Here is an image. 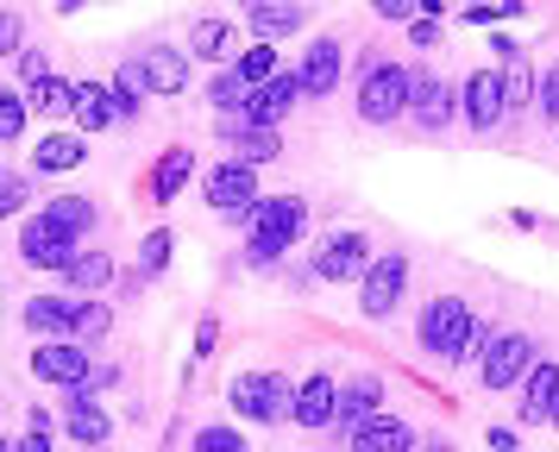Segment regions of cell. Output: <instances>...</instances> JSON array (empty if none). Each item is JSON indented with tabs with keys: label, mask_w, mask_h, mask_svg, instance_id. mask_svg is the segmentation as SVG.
Masks as SVG:
<instances>
[{
	"label": "cell",
	"mask_w": 559,
	"mask_h": 452,
	"mask_svg": "<svg viewBox=\"0 0 559 452\" xmlns=\"http://www.w3.org/2000/svg\"><path fill=\"white\" fill-rule=\"evenodd\" d=\"M459 114H465V126L472 132H497L503 126V75L497 70H472L465 75V88H459Z\"/></svg>",
	"instance_id": "30bf717a"
},
{
	"label": "cell",
	"mask_w": 559,
	"mask_h": 452,
	"mask_svg": "<svg viewBox=\"0 0 559 452\" xmlns=\"http://www.w3.org/2000/svg\"><path fill=\"white\" fill-rule=\"evenodd\" d=\"M45 221H51L57 233H70V239L82 246V233L95 226V207H88L82 195H51V201H45Z\"/></svg>",
	"instance_id": "83f0119b"
},
{
	"label": "cell",
	"mask_w": 559,
	"mask_h": 452,
	"mask_svg": "<svg viewBox=\"0 0 559 452\" xmlns=\"http://www.w3.org/2000/svg\"><path fill=\"white\" fill-rule=\"evenodd\" d=\"M515 13H522V0H472L459 20L465 25H497V20H515Z\"/></svg>",
	"instance_id": "e575fe53"
},
{
	"label": "cell",
	"mask_w": 559,
	"mask_h": 452,
	"mask_svg": "<svg viewBox=\"0 0 559 452\" xmlns=\"http://www.w3.org/2000/svg\"><path fill=\"white\" fill-rule=\"evenodd\" d=\"M207 100H214L221 114H239V107H246V82H239V70L214 75V82H207Z\"/></svg>",
	"instance_id": "836d02e7"
},
{
	"label": "cell",
	"mask_w": 559,
	"mask_h": 452,
	"mask_svg": "<svg viewBox=\"0 0 559 452\" xmlns=\"http://www.w3.org/2000/svg\"><path fill=\"white\" fill-rule=\"evenodd\" d=\"M195 452H252L246 447V433H233V427H202V433H195Z\"/></svg>",
	"instance_id": "8d00e7d4"
},
{
	"label": "cell",
	"mask_w": 559,
	"mask_h": 452,
	"mask_svg": "<svg viewBox=\"0 0 559 452\" xmlns=\"http://www.w3.org/2000/svg\"><path fill=\"white\" fill-rule=\"evenodd\" d=\"M221 139L233 145V164H252V170L283 151L277 126H252V120H239V114H221Z\"/></svg>",
	"instance_id": "9a60e30c"
},
{
	"label": "cell",
	"mask_w": 559,
	"mask_h": 452,
	"mask_svg": "<svg viewBox=\"0 0 559 452\" xmlns=\"http://www.w3.org/2000/svg\"><path fill=\"white\" fill-rule=\"evenodd\" d=\"M189 50H195V57H207V63H227V57H233V25L214 20V13H207V20H195V25H189Z\"/></svg>",
	"instance_id": "4316f807"
},
{
	"label": "cell",
	"mask_w": 559,
	"mask_h": 452,
	"mask_svg": "<svg viewBox=\"0 0 559 452\" xmlns=\"http://www.w3.org/2000/svg\"><path fill=\"white\" fill-rule=\"evenodd\" d=\"M371 415H383V377H353V383H340V402H333V427H365Z\"/></svg>",
	"instance_id": "e0dca14e"
},
{
	"label": "cell",
	"mask_w": 559,
	"mask_h": 452,
	"mask_svg": "<svg viewBox=\"0 0 559 452\" xmlns=\"http://www.w3.org/2000/svg\"><path fill=\"white\" fill-rule=\"evenodd\" d=\"M139 75H145V88H152V95H182V88H189V57L170 50V45H157V50L139 57Z\"/></svg>",
	"instance_id": "44dd1931"
},
{
	"label": "cell",
	"mask_w": 559,
	"mask_h": 452,
	"mask_svg": "<svg viewBox=\"0 0 559 452\" xmlns=\"http://www.w3.org/2000/svg\"><path fill=\"white\" fill-rule=\"evenodd\" d=\"M547 427H559V396H554V415H547Z\"/></svg>",
	"instance_id": "f907efd6"
},
{
	"label": "cell",
	"mask_w": 559,
	"mask_h": 452,
	"mask_svg": "<svg viewBox=\"0 0 559 452\" xmlns=\"http://www.w3.org/2000/svg\"><path fill=\"white\" fill-rule=\"evenodd\" d=\"M371 239L365 233H328L321 251H314V276H328V283H353V276L371 271Z\"/></svg>",
	"instance_id": "ba28073f"
},
{
	"label": "cell",
	"mask_w": 559,
	"mask_h": 452,
	"mask_svg": "<svg viewBox=\"0 0 559 452\" xmlns=\"http://www.w3.org/2000/svg\"><path fill=\"white\" fill-rule=\"evenodd\" d=\"M271 75H277V45H252V50H239V82H246V88L271 82Z\"/></svg>",
	"instance_id": "d6a6232c"
},
{
	"label": "cell",
	"mask_w": 559,
	"mask_h": 452,
	"mask_svg": "<svg viewBox=\"0 0 559 452\" xmlns=\"http://www.w3.org/2000/svg\"><path fill=\"white\" fill-rule=\"evenodd\" d=\"M76 251H82L76 239H70V233H57L45 214H32V221L20 226V258H26L32 271H63Z\"/></svg>",
	"instance_id": "8fae6325"
},
{
	"label": "cell",
	"mask_w": 559,
	"mask_h": 452,
	"mask_svg": "<svg viewBox=\"0 0 559 452\" xmlns=\"http://www.w3.org/2000/svg\"><path fill=\"white\" fill-rule=\"evenodd\" d=\"M340 70H346L340 45H333V38H314V45L302 50V70H296V88H302V100H328L333 88H340Z\"/></svg>",
	"instance_id": "5bb4252c"
},
{
	"label": "cell",
	"mask_w": 559,
	"mask_h": 452,
	"mask_svg": "<svg viewBox=\"0 0 559 452\" xmlns=\"http://www.w3.org/2000/svg\"><path fill=\"white\" fill-rule=\"evenodd\" d=\"M189 176H195V151L170 145V151H164V157L152 164V201H177Z\"/></svg>",
	"instance_id": "d4e9b609"
},
{
	"label": "cell",
	"mask_w": 559,
	"mask_h": 452,
	"mask_svg": "<svg viewBox=\"0 0 559 452\" xmlns=\"http://www.w3.org/2000/svg\"><path fill=\"white\" fill-rule=\"evenodd\" d=\"M170 264V233L157 226V233H145V246H139V276H157Z\"/></svg>",
	"instance_id": "d590c367"
},
{
	"label": "cell",
	"mask_w": 559,
	"mask_h": 452,
	"mask_svg": "<svg viewBox=\"0 0 559 452\" xmlns=\"http://www.w3.org/2000/svg\"><path fill=\"white\" fill-rule=\"evenodd\" d=\"M453 114H459V100H453V88H447L440 75L433 70H408V120L428 126V132H440Z\"/></svg>",
	"instance_id": "7c38bea8"
},
{
	"label": "cell",
	"mask_w": 559,
	"mask_h": 452,
	"mask_svg": "<svg viewBox=\"0 0 559 452\" xmlns=\"http://www.w3.org/2000/svg\"><path fill=\"white\" fill-rule=\"evenodd\" d=\"M107 88H114V100H120V120H139V107H145V95H152L145 75H139V63H120Z\"/></svg>",
	"instance_id": "4dcf8cb0"
},
{
	"label": "cell",
	"mask_w": 559,
	"mask_h": 452,
	"mask_svg": "<svg viewBox=\"0 0 559 452\" xmlns=\"http://www.w3.org/2000/svg\"><path fill=\"white\" fill-rule=\"evenodd\" d=\"M534 100V82H528V70L522 63H509V75H503V107L515 114V107H528Z\"/></svg>",
	"instance_id": "f35d334b"
},
{
	"label": "cell",
	"mask_w": 559,
	"mask_h": 452,
	"mask_svg": "<svg viewBox=\"0 0 559 452\" xmlns=\"http://www.w3.org/2000/svg\"><path fill=\"white\" fill-rule=\"evenodd\" d=\"M403 283H408V258L403 251L371 258V271L358 276V314H365V321H390L396 301H403Z\"/></svg>",
	"instance_id": "5b68a950"
},
{
	"label": "cell",
	"mask_w": 559,
	"mask_h": 452,
	"mask_svg": "<svg viewBox=\"0 0 559 452\" xmlns=\"http://www.w3.org/2000/svg\"><path fill=\"white\" fill-rule=\"evenodd\" d=\"M13 452H51V433H32V427H26V440H20Z\"/></svg>",
	"instance_id": "7dc6e473"
},
{
	"label": "cell",
	"mask_w": 559,
	"mask_h": 452,
	"mask_svg": "<svg viewBox=\"0 0 559 452\" xmlns=\"http://www.w3.org/2000/svg\"><path fill=\"white\" fill-rule=\"evenodd\" d=\"M528 365H534V340L528 333H497V340L484 346L478 377H484V390H515V383L528 377Z\"/></svg>",
	"instance_id": "52a82bcc"
},
{
	"label": "cell",
	"mask_w": 559,
	"mask_h": 452,
	"mask_svg": "<svg viewBox=\"0 0 559 452\" xmlns=\"http://www.w3.org/2000/svg\"><path fill=\"white\" fill-rule=\"evenodd\" d=\"M26 195H32V182H20V176H0V221H7V214H20V207H26Z\"/></svg>",
	"instance_id": "ab89813d"
},
{
	"label": "cell",
	"mask_w": 559,
	"mask_h": 452,
	"mask_svg": "<svg viewBox=\"0 0 559 452\" xmlns=\"http://www.w3.org/2000/svg\"><path fill=\"white\" fill-rule=\"evenodd\" d=\"M540 120L559 126V63L547 70V82H540Z\"/></svg>",
	"instance_id": "b9f144b4"
},
{
	"label": "cell",
	"mask_w": 559,
	"mask_h": 452,
	"mask_svg": "<svg viewBox=\"0 0 559 452\" xmlns=\"http://www.w3.org/2000/svg\"><path fill=\"white\" fill-rule=\"evenodd\" d=\"M554 396H559V365L554 358H534L528 377H522V402H515V415L528 427H540L547 415H554Z\"/></svg>",
	"instance_id": "ac0fdd59"
},
{
	"label": "cell",
	"mask_w": 559,
	"mask_h": 452,
	"mask_svg": "<svg viewBox=\"0 0 559 452\" xmlns=\"http://www.w3.org/2000/svg\"><path fill=\"white\" fill-rule=\"evenodd\" d=\"M32 95V114H70V107H76V82H63V75H45V82H32L26 88Z\"/></svg>",
	"instance_id": "f546056e"
},
{
	"label": "cell",
	"mask_w": 559,
	"mask_h": 452,
	"mask_svg": "<svg viewBox=\"0 0 559 452\" xmlns=\"http://www.w3.org/2000/svg\"><path fill=\"white\" fill-rule=\"evenodd\" d=\"M408 38H415L421 50H433V45H440V20H415V25H408Z\"/></svg>",
	"instance_id": "f6af8a7d"
},
{
	"label": "cell",
	"mask_w": 559,
	"mask_h": 452,
	"mask_svg": "<svg viewBox=\"0 0 559 452\" xmlns=\"http://www.w3.org/2000/svg\"><path fill=\"white\" fill-rule=\"evenodd\" d=\"M76 132L88 139V132H107V126H120V100H114V88L107 82H76Z\"/></svg>",
	"instance_id": "ffe728a7"
},
{
	"label": "cell",
	"mask_w": 559,
	"mask_h": 452,
	"mask_svg": "<svg viewBox=\"0 0 559 452\" xmlns=\"http://www.w3.org/2000/svg\"><path fill=\"white\" fill-rule=\"evenodd\" d=\"M214 340H221V321H202V333H195V358H207Z\"/></svg>",
	"instance_id": "bcb514c9"
},
{
	"label": "cell",
	"mask_w": 559,
	"mask_h": 452,
	"mask_svg": "<svg viewBox=\"0 0 559 452\" xmlns=\"http://www.w3.org/2000/svg\"><path fill=\"white\" fill-rule=\"evenodd\" d=\"M26 326L45 333V340H70V326H76V296H32Z\"/></svg>",
	"instance_id": "cb8c5ba5"
},
{
	"label": "cell",
	"mask_w": 559,
	"mask_h": 452,
	"mask_svg": "<svg viewBox=\"0 0 559 452\" xmlns=\"http://www.w3.org/2000/svg\"><path fill=\"white\" fill-rule=\"evenodd\" d=\"M20 38H26V25H20V13H0V57H13V50H26Z\"/></svg>",
	"instance_id": "60d3db41"
},
{
	"label": "cell",
	"mask_w": 559,
	"mask_h": 452,
	"mask_svg": "<svg viewBox=\"0 0 559 452\" xmlns=\"http://www.w3.org/2000/svg\"><path fill=\"white\" fill-rule=\"evenodd\" d=\"M308 233V201L302 195H258L252 207V233H246V258L271 264L277 251H289Z\"/></svg>",
	"instance_id": "7a4b0ae2"
},
{
	"label": "cell",
	"mask_w": 559,
	"mask_h": 452,
	"mask_svg": "<svg viewBox=\"0 0 559 452\" xmlns=\"http://www.w3.org/2000/svg\"><path fill=\"white\" fill-rule=\"evenodd\" d=\"M302 100V88H296V70H277L271 82H258V88H246V107H239V120L252 126H277L289 107Z\"/></svg>",
	"instance_id": "4fadbf2b"
},
{
	"label": "cell",
	"mask_w": 559,
	"mask_h": 452,
	"mask_svg": "<svg viewBox=\"0 0 559 452\" xmlns=\"http://www.w3.org/2000/svg\"><path fill=\"white\" fill-rule=\"evenodd\" d=\"M32 377L57 383V390H88L95 365H88V352L76 340H45V346H32Z\"/></svg>",
	"instance_id": "8992f818"
},
{
	"label": "cell",
	"mask_w": 559,
	"mask_h": 452,
	"mask_svg": "<svg viewBox=\"0 0 559 452\" xmlns=\"http://www.w3.org/2000/svg\"><path fill=\"white\" fill-rule=\"evenodd\" d=\"M82 157H88V145H82V132H51V139H38V151H32V170H76Z\"/></svg>",
	"instance_id": "484cf974"
},
{
	"label": "cell",
	"mask_w": 559,
	"mask_h": 452,
	"mask_svg": "<svg viewBox=\"0 0 559 452\" xmlns=\"http://www.w3.org/2000/svg\"><path fill=\"white\" fill-rule=\"evenodd\" d=\"M415 452H453V440H415Z\"/></svg>",
	"instance_id": "681fc988"
},
{
	"label": "cell",
	"mask_w": 559,
	"mask_h": 452,
	"mask_svg": "<svg viewBox=\"0 0 559 452\" xmlns=\"http://www.w3.org/2000/svg\"><path fill=\"white\" fill-rule=\"evenodd\" d=\"M227 402H233V415H246V421H277V415H289V402H296V383L283 371H239Z\"/></svg>",
	"instance_id": "3957f363"
},
{
	"label": "cell",
	"mask_w": 559,
	"mask_h": 452,
	"mask_svg": "<svg viewBox=\"0 0 559 452\" xmlns=\"http://www.w3.org/2000/svg\"><path fill=\"white\" fill-rule=\"evenodd\" d=\"M202 195H207V207H214V214H252V207H258V170L227 157L221 170H207Z\"/></svg>",
	"instance_id": "9c48e42d"
},
{
	"label": "cell",
	"mask_w": 559,
	"mask_h": 452,
	"mask_svg": "<svg viewBox=\"0 0 559 452\" xmlns=\"http://www.w3.org/2000/svg\"><path fill=\"white\" fill-rule=\"evenodd\" d=\"M45 75H51V63H45V50H20V82H45Z\"/></svg>",
	"instance_id": "7bdbcfd3"
},
{
	"label": "cell",
	"mask_w": 559,
	"mask_h": 452,
	"mask_svg": "<svg viewBox=\"0 0 559 452\" xmlns=\"http://www.w3.org/2000/svg\"><path fill=\"white\" fill-rule=\"evenodd\" d=\"M333 402H340V383L333 371H314L296 383V402H289V421L296 427H333Z\"/></svg>",
	"instance_id": "2e32d148"
},
{
	"label": "cell",
	"mask_w": 559,
	"mask_h": 452,
	"mask_svg": "<svg viewBox=\"0 0 559 452\" xmlns=\"http://www.w3.org/2000/svg\"><path fill=\"white\" fill-rule=\"evenodd\" d=\"M63 433L76 440V447H102L107 433H114V421H107V408L88 390H70V402H63Z\"/></svg>",
	"instance_id": "d6986e66"
},
{
	"label": "cell",
	"mask_w": 559,
	"mask_h": 452,
	"mask_svg": "<svg viewBox=\"0 0 559 452\" xmlns=\"http://www.w3.org/2000/svg\"><path fill=\"white\" fill-rule=\"evenodd\" d=\"M246 20H252V32H258V45H271V38H289V32H302V7L296 0H252L246 7Z\"/></svg>",
	"instance_id": "603a6c76"
},
{
	"label": "cell",
	"mask_w": 559,
	"mask_h": 452,
	"mask_svg": "<svg viewBox=\"0 0 559 452\" xmlns=\"http://www.w3.org/2000/svg\"><path fill=\"white\" fill-rule=\"evenodd\" d=\"M20 132H26V100L0 88V139H20Z\"/></svg>",
	"instance_id": "74e56055"
},
{
	"label": "cell",
	"mask_w": 559,
	"mask_h": 452,
	"mask_svg": "<svg viewBox=\"0 0 559 452\" xmlns=\"http://www.w3.org/2000/svg\"><path fill=\"white\" fill-rule=\"evenodd\" d=\"M107 326H114L107 301H88V296H82V301H76V326H70V340H76V346H88V340H102Z\"/></svg>",
	"instance_id": "1f68e13d"
},
{
	"label": "cell",
	"mask_w": 559,
	"mask_h": 452,
	"mask_svg": "<svg viewBox=\"0 0 559 452\" xmlns=\"http://www.w3.org/2000/svg\"><path fill=\"white\" fill-rule=\"evenodd\" d=\"M408 114V70L403 63H371L358 82V120L365 126H396Z\"/></svg>",
	"instance_id": "277c9868"
},
{
	"label": "cell",
	"mask_w": 559,
	"mask_h": 452,
	"mask_svg": "<svg viewBox=\"0 0 559 452\" xmlns=\"http://www.w3.org/2000/svg\"><path fill=\"white\" fill-rule=\"evenodd\" d=\"M107 276H114V258H107V251H76V258L63 264V283L82 289V296H88V289H102Z\"/></svg>",
	"instance_id": "f1b7e54d"
},
{
	"label": "cell",
	"mask_w": 559,
	"mask_h": 452,
	"mask_svg": "<svg viewBox=\"0 0 559 452\" xmlns=\"http://www.w3.org/2000/svg\"><path fill=\"white\" fill-rule=\"evenodd\" d=\"M0 452H13V440H0Z\"/></svg>",
	"instance_id": "816d5d0a"
},
{
	"label": "cell",
	"mask_w": 559,
	"mask_h": 452,
	"mask_svg": "<svg viewBox=\"0 0 559 452\" xmlns=\"http://www.w3.org/2000/svg\"><path fill=\"white\" fill-rule=\"evenodd\" d=\"M490 452H515V433L509 427H490Z\"/></svg>",
	"instance_id": "c3c4849f"
},
{
	"label": "cell",
	"mask_w": 559,
	"mask_h": 452,
	"mask_svg": "<svg viewBox=\"0 0 559 452\" xmlns=\"http://www.w3.org/2000/svg\"><path fill=\"white\" fill-rule=\"evenodd\" d=\"M415 7H421V0H371V13H378V20H408Z\"/></svg>",
	"instance_id": "ee69618b"
},
{
	"label": "cell",
	"mask_w": 559,
	"mask_h": 452,
	"mask_svg": "<svg viewBox=\"0 0 559 452\" xmlns=\"http://www.w3.org/2000/svg\"><path fill=\"white\" fill-rule=\"evenodd\" d=\"M353 452H415V427L403 415H371L365 427H353Z\"/></svg>",
	"instance_id": "7402d4cb"
},
{
	"label": "cell",
	"mask_w": 559,
	"mask_h": 452,
	"mask_svg": "<svg viewBox=\"0 0 559 452\" xmlns=\"http://www.w3.org/2000/svg\"><path fill=\"white\" fill-rule=\"evenodd\" d=\"M415 340H421V352H433L440 365H465V358H478V352L497 340V326L478 321L472 301L433 296L428 308H421V321H415Z\"/></svg>",
	"instance_id": "6da1fadb"
}]
</instances>
